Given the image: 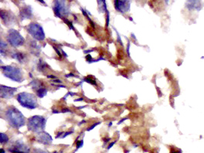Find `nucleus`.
Returning <instances> with one entry per match:
<instances>
[{"instance_id": "f257e3e1", "label": "nucleus", "mask_w": 204, "mask_h": 153, "mask_svg": "<svg viewBox=\"0 0 204 153\" xmlns=\"http://www.w3.org/2000/svg\"><path fill=\"white\" fill-rule=\"evenodd\" d=\"M5 118L12 127L19 128L26 124V118L23 114L13 106H9L5 111Z\"/></svg>"}, {"instance_id": "f03ea898", "label": "nucleus", "mask_w": 204, "mask_h": 153, "mask_svg": "<svg viewBox=\"0 0 204 153\" xmlns=\"http://www.w3.org/2000/svg\"><path fill=\"white\" fill-rule=\"evenodd\" d=\"M46 120V118L39 115L32 116L28 119L27 127L30 132L42 133L45 128Z\"/></svg>"}, {"instance_id": "7ed1b4c3", "label": "nucleus", "mask_w": 204, "mask_h": 153, "mask_svg": "<svg viewBox=\"0 0 204 153\" xmlns=\"http://www.w3.org/2000/svg\"><path fill=\"white\" fill-rule=\"evenodd\" d=\"M16 99L21 106L29 109H35L37 108V100L34 95L26 92L19 93L17 94Z\"/></svg>"}, {"instance_id": "20e7f679", "label": "nucleus", "mask_w": 204, "mask_h": 153, "mask_svg": "<svg viewBox=\"0 0 204 153\" xmlns=\"http://www.w3.org/2000/svg\"><path fill=\"white\" fill-rule=\"evenodd\" d=\"M1 68L2 70L3 75L12 81L20 83L24 80L22 70L18 67L14 66H4Z\"/></svg>"}, {"instance_id": "39448f33", "label": "nucleus", "mask_w": 204, "mask_h": 153, "mask_svg": "<svg viewBox=\"0 0 204 153\" xmlns=\"http://www.w3.org/2000/svg\"><path fill=\"white\" fill-rule=\"evenodd\" d=\"M27 31L29 34L32 37V38L39 41H42L45 39V33L43 28L40 25L37 23H30L27 26Z\"/></svg>"}, {"instance_id": "423d86ee", "label": "nucleus", "mask_w": 204, "mask_h": 153, "mask_svg": "<svg viewBox=\"0 0 204 153\" xmlns=\"http://www.w3.org/2000/svg\"><path fill=\"white\" fill-rule=\"evenodd\" d=\"M7 40L10 43V45L15 47L22 46L25 41L23 36L17 30H13V29L9 30L8 36H7Z\"/></svg>"}, {"instance_id": "0eeeda50", "label": "nucleus", "mask_w": 204, "mask_h": 153, "mask_svg": "<svg viewBox=\"0 0 204 153\" xmlns=\"http://www.w3.org/2000/svg\"><path fill=\"white\" fill-rule=\"evenodd\" d=\"M54 14L57 17L60 19L65 18L70 12V9L65 1H54V6L53 8Z\"/></svg>"}, {"instance_id": "6e6552de", "label": "nucleus", "mask_w": 204, "mask_h": 153, "mask_svg": "<svg viewBox=\"0 0 204 153\" xmlns=\"http://www.w3.org/2000/svg\"><path fill=\"white\" fill-rule=\"evenodd\" d=\"M9 151L12 153H29L30 148L21 140L16 141L9 148Z\"/></svg>"}, {"instance_id": "1a4fd4ad", "label": "nucleus", "mask_w": 204, "mask_h": 153, "mask_svg": "<svg viewBox=\"0 0 204 153\" xmlns=\"http://www.w3.org/2000/svg\"><path fill=\"white\" fill-rule=\"evenodd\" d=\"M17 88H10L5 85H1V97L4 99H10L14 96Z\"/></svg>"}, {"instance_id": "9d476101", "label": "nucleus", "mask_w": 204, "mask_h": 153, "mask_svg": "<svg viewBox=\"0 0 204 153\" xmlns=\"http://www.w3.org/2000/svg\"><path fill=\"white\" fill-rule=\"evenodd\" d=\"M114 7L117 11L120 12L121 13H125L129 11L130 9V1H114Z\"/></svg>"}, {"instance_id": "9b49d317", "label": "nucleus", "mask_w": 204, "mask_h": 153, "mask_svg": "<svg viewBox=\"0 0 204 153\" xmlns=\"http://www.w3.org/2000/svg\"><path fill=\"white\" fill-rule=\"evenodd\" d=\"M1 19H2V22L6 26H9L12 24L14 22V16L11 12L7 11H1Z\"/></svg>"}, {"instance_id": "f8f14e48", "label": "nucleus", "mask_w": 204, "mask_h": 153, "mask_svg": "<svg viewBox=\"0 0 204 153\" xmlns=\"http://www.w3.org/2000/svg\"><path fill=\"white\" fill-rule=\"evenodd\" d=\"M37 141H39V143L43 144V145H50L53 141L52 137L46 132H43L40 133V134L37 136Z\"/></svg>"}, {"instance_id": "ddd939ff", "label": "nucleus", "mask_w": 204, "mask_h": 153, "mask_svg": "<svg viewBox=\"0 0 204 153\" xmlns=\"http://www.w3.org/2000/svg\"><path fill=\"white\" fill-rule=\"evenodd\" d=\"M19 16L22 20L25 19H30L32 16V12L31 6H26L21 9L20 12H19Z\"/></svg>"}, {"instance_id": "4468645a", "label": "nucleus", "mask_w": 204, "mask_h": 153, "mask_svg": "<svg viewBox=\"0 0 204 153\" xmlns=\"http://www.w3.org/2000/svg\"><path fill=\"white\" fill-rule=\"evenodd\" d=\"M30 85L32 86V88L36 90H39V88H43V83H42L41 81H37V80L32 81V82L30 83Z\"/></svg>"}, {"instance_id": "2eb2a0df", "label": "nucleus", "mask_w": 204, "mask_h": 153, "mask_svg": "<svg viewBox=\"0 0 204 153\" xmlns=\"http://www.w3.org/2000/svg\"><path fill=\"white\" fill-rule=\"evenodd\" d=\"M12 57L16 59L18 62L19 63H23V60H24V57H23V54L20 52H15L12 54Z\"/></svg>"}, {"instance_id": "dca6fc26", "label": "nucleus", "mask_w": 204, "mask_h": 153, "mask_svg": "<svg viewBox=\"0 0 204 153\" xmlns=\"http://www.w3.org/2000/svg\"><path fill=\"white\" fill-rule=\"evenodd\" d=\"M46 93H47V89L46 88H44V87L39 88V90H36V94H37V97H40V98L46 96Z\"/></svg>"}, {"instance_id": "f3484780", "label": "nucleus", "mask_w": 204, "mask_h": 153, "mask_svg": "<svg viewBox=\"0 0 204 153\" xmlns=\"http://www.w3.org/2000/svg\"><path fill=\"white\" fill-rule=\"evenodd\" d=\"M0 136H1V138H0V142H1L2 145L7 143V142L9 141V137L7 136L5 133H2H2L0 134Z\"/></svg>"}, {"instance_id": "a211bd4d", "label": "nucleus", "mask_w": 204, "mask_h": 153, "mask_svg": "<svg viewBox=\"0 0 204 153\" xmlns=\"http://www.w3.org/2000/svg\"><path fill=\"white\" fill-rule=\"evenodd\" d=\"M83 81H86V82H88V83H90V84H92V85H96V84H97V82H96L94 80L90 78V76H86L85 78H83Z\"/></svg>"}, {"instance_id": "6ab92c4d", "label": "nucleus", "mask_w": 204, "mask_h": 153, "mask_svg": "<svg viewBox=\"0 0 204 153\" xmlns=\"http://www.w3.org/2000/svg\"><path fill=\"white\" fill-rule=\"evenodd\" d=\"M46 67H47V65H46V63H43L41 60H39V63L38 64V70H44V69Z\"/></svg>"}, {"instance_id": "aec40b11", "label": "nucleus", "mask_w": 204, "mask_h": 153, "mask_svg": "<svg viewBox=\"0 0 204 153\" xmlns=\"http://www.w3.org/2000/svg\"><path fill=\"white\" fill-rule=\"evenodd\" d=\"M7 45L6 43H3L2 40H1V54L3 55V52H6V50Z\"/></svg>"}, {"instance_id": "412c9836", "label": "nucleus", "mask_w": 204, "mask_h": 153, "mask_svg": "<svg viewBox=\"0 0 204 153\" xmlns=\"http://www.w3.org/2000/svg\"><path fill=\"white\" fill-rule=\"evenodd\" d=\"M63 22H64L65 23H67V26H69L70 30H75V29H74V26H73V23H72L71 22H70V21H68V19H67L66 18L63 19Z\"/></svg>"}, {"instance_id": "4be33fe9", "label": "nucleus", "mask_w": 204, "mask_h": 153, "mask_svg": "<svg viewBox=\"0 0 204 153\" xmlns=\"http://www.w3.org/2000/svg\"><path fill=\"white\" fill-rule=\"evenodd\" d=\"M73 130L72 131H70V132H63V134H62V136L60 137V139H64L65 137H67V135H69V134H72L73 133Z\"/></svg>"}, {"instance_id": "5701e85b", "label": "nucleus", "mask_w": 204, "mask_h": 153, "mask_svg": "<svg viewBox=\"0 0 204 153\" xmlns=\"http://www.w3.org/2000/svg\"><path fill=\"white\" fill-rule=\"evenodd\" d=\"M100 124H101V121H98V122H97V123H94V125H92L91 126H90V127L88 128V129H87V131H88V132H89V131H90V130H92L93 128H95L96 126H97V125H100Z\"/></svg>"}, {"instance_id": "b1692460", "label": "nucleus", "mask_w": 204, "mask_h": 153, "mask_svg": "<svg viewBox=\"0 0 204 153\" xmlns=\"http://www.w3.org/2000/svg\"><path fill=\"white\" fill-rule=\"evenodd\" d=\"M83 140L79 141L78 142L76 143V149H78V148H80L81 147H82V146H83Z\"/></svg>"}, {"instance_id": "393cba45", "label": "nucleus", "mask_w": 204, "mask_h": 153, "mask_svg": "<svg viewBox=\"0 0 204 153\" xmlns=\"http://www.w3.org/2000/svg\"><path fill=\"white\" fill-rule=\"evenodd\" d=\"M107 13V16H106V26L108 27V24H109V12L108 11L106 12Z\"/></svg>"}, {"instance_id": "a878e982", "label": "nucleus", "mask_w": 204, "mask_h": 153, "mask_svg": "<svg viewBox=\"0 0 204 153\" xmlns=\"http://www.w3.org/2000/svg\"><path fill=\"white\" fill-rule=\"evenodd\" d=\"M53 49H54V50H56V52H57V53L58 54V56H59L60 57H62V54H61V53H60V51H59V50H58V49H57V47H56V46H53Z\"/></svg>"}, {"instance_id": "bb28decb", "label": "nucleus", "mask_w": 204, "mask_h": 153, "mask_svg": "<svg viewBox=\"0 0 204 153\" xmlns=\"http://www.w3.org/2000/svg\"><path fill=\"white\" fill-rule=\"evenodd\" d=\"M34 153H49V152H44V151H42V150H36L34 151Z\"/></svg>"}, {"instance_id": "cd10ccee", "label": "nucleus", "mask_w": 204, "mask_h": 153, "mask_svg": "<svg viewBox=\"0 0 204 153\" xmlns=\"http://www.w3.org/2000/svg\"><path fill=\"white\" fill-rule=\"evenodd\" d=\"M129 48H130V42L128 41V46H127V52H128V56H130Z\"/></svg>"}, {"instance_id": "c85d7f7f", "label": "nucleus", "mask_w": 204, "mask_h": 153, "mask_svg": "<svg viewBox=\"0 0 204 153\" xmlns=\"http://www.w3.org/2000/svg\"><path fill=\"white\" fill-rule=\"evenodd\" d=\"M47 78H51V79H57V77H56L55 76H53V75H49V76H47Z\"/></svg>"}, {"instance_id": "c756f323", "label": "nucleus", "mask_w": 204, "mask_h": 153, "mask_svg": "<svg viewBox=\"0 0 204 153\" xmlns=\"http://www.w3.org/2000/svg\"><path fill=\"white\" fill-rule=\"evenodd\" d=\"M62 112H70V111L68 108H63L62 110Z\"/></svg>"}, {"instance_id": "7c9ffc66", "label": "nucleus", "mask_w": 204, "mask_h": 153, "mask_svg": "<svg viewBox=\"0 0 204 153\" xmlns=\"http://www.w3.org/2000/svg\"><path fill=\"white\" fill-rule=\"evenodd\" d=\"M115 142H116V141H113V142H112V143H111V144H110V145H108V149H109V148H111V147H112V146L114 145V144L115 143Z\"/></svg>"}, {"instance_id": "2f4dec72", "label": "nucleus", "mask_w": 204, "mask_h": 153, "mask_svg": "<svg viewBox=\"0 0 204 153\" xmlns=\"http://www.w3.org/2000/svg\"><path fill=\"white\" fill-rule=\"evenodd\" d=\"M103 140H104V144H106L107 142H108V141H110V139H109V138H108V139H103Z\"/></svg>"}, {"instance_id": "473e14b6", "label": "nucleus", "mask_w": 204, "mask_h": 153, "mask_svg": "<svg viewBox=\"0 0 204 153\" xmlns=\"http://www.w3.org/2000/svg\"><path fill=\"white\" fill-rule=\"evenodd\" d=\"M126 119H127V118H123L122 120H121V121H119V122H118V125H120L121 123H122V122H123V121H125V120H126Z\"/></svg>"}, {"instance_id": "72a5a7b5", "label": "nucleus", "mask_w": 204, "mask_h": 153, "mask_svg": "<svg viewBox=\"0 0 204 153\" xmlns=\"http://www.w3.org/2000/svg\"><path fill=\"white\" fill-rule=\"evenodd\" d=\"M83 101V98H82V97H81V98H78V99L75 100V101Z\"/></svg>"}, {"instance_id": "f704fd0d", "label": "nucleus", "mask_w": 204, "mask_h": 153, "mask_svg": "<svg viewBox=\"0 0 204 153\" xmlns=\"http://www.w3.org/2000/svg\"><path fill=\"white\" fill-rule=\"evenodd\" d=\"M83 123H85V121L83 120V121H81V122L79 123V125H81V124H83Z\"/></svg>"}, {"instance_id": "c9c22d12", "label": "nucleus", "mask_w": 204, "mask_h": 153, "mask_svg": "<svg viewBox=\"0 0 204 153\" xmlns=\"http://www.w3.org/2000/svg\"><path fill=\"white\" fill-rule=\"evenodd\" d=\"M1 153H6V152H5L4 149H2V148H1Z\"/></svg>"}, {"instance_id": "e433bc0d", "label": "nucleus", "mask_w": 204, "mask_h": 153, "mask_svg": "<svg viewBox=\"0 0 204 153\" xmlns=\"http://www.w3.org/2000/svg\"><path fill=\"white\" fill-rule=\"evenodd\" d=\"M54 82H57V83H61V81H58V80H57V81H53Z\"/></svg>"}, {"instance_id": "4c0bfd02", "label": "nucleus", "mask_w": 204, "mask_h": 153, "mask_svg": "<svg viewBox=\"0 0 204 153\" xmlns=\"http://www.w3.org/2000/svg\"><path fill=\"white\" fill-rule=\"evenodd\" d=\"M111 125H112V122H110V124L108 125V127H111Z\"/></svg>"}]
</instances>
